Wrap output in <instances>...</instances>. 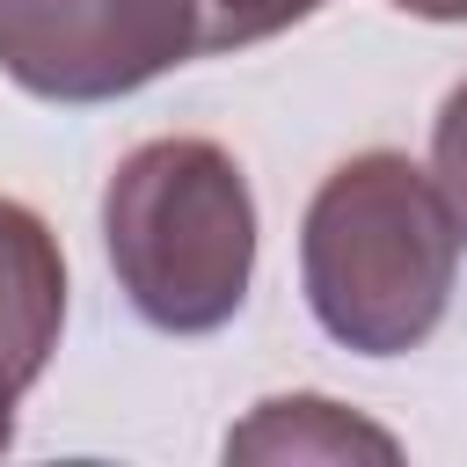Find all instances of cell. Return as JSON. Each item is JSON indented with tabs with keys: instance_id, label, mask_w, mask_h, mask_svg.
<instances>
[{
	"instance_id": "6da1fadb",
	"label": "cell",
	"mask_w": 467,
	"mask_h": 467,
	"mask_svg": "<svg viewBox=\"0 0 467 467\" xmlns=\"http://www.w3.org/2000/svg\"><path fill=\"white\" fill-rule=\"evenodd\" d=\"M460 226L394 146L350 153L321 175L299 219V292L328 343L358 358H401L438 336L460 277Z\"/></svg>"
},
{
	"instance_id": "7a4b0ae2",
	"label": "cell",
	"mask_w": 467,
	"mask_h": 467,
	"mask_svg": "<svg viewBox=\"0 0 467 467\" xmlns=\"http://www.w3.org/2000/svg\"><path fill=\"white\" fill-rule=\"evenodd\" d=\"M102 248L146 328H226L255 277V197L241 161L197 131L131 146L102 182Z\"/></svg>"
},
{
	"instance_id": "3957f363",
	"label": "cell",
	"mask_w": 467,
	"mask_h": 467,
	"mask_svg": "<svg viewBox=\"0 0 467 467\" xmlns=\"http://www.w3.org/2000/svg\"><path fill=\"white\" fill-rule=\"evenodd\" d=\"M204 58L197 0H0V73L58 109L117 102Z\"/></svg>"
},
{
	"instance_id": "277c9868",
	"label": "cell",
	"mask_w": 467,
	"mask_h": 467,
	"mask_svg": "<svg viewBox=\"0 0 467 467\" xmlns=\"http://www.w3.org/2000/svg\"><path fill=\"white\" fill-rule=\"evenodd\" d=\"M58 328H66L58 234L22 197H0V452L15 445V401L44 379Z\"/></svg>"
},
{
	"instance_id": "5b68a950",
	"label": "cell",
	"mask_w": 467,
	"mask_h": 467,
	"mask_svg": "<svg viewBox=\"0 0 467 467\" xmlns=\"http://www.w3.org/2000/svg\"><path fill=\"white\" fill-rule=\"evenodd\" d=\"M226 460H401V438L328 394H270L226 431Z\"/></svg>"
},
{
	"instance_id": "8992f818",
	"label": "cell",
	"mask_w": 467,
	"mask_h": 467,
	"mask_svg": "<svg viewBox=\"0 0 467 467\" xmlns=\"http://www.w3.org/2000/svg\"><path fill=\"white\" fill-rule=\"evenodd\" d=\"M197 7H204V51H241V44H263L292 22H306L328 0H197Z\"/></svg>"
},
{
	"instance_id": "52a82bcc",
	"label": "cell",
	"mask_w": 467,
	"mask_h": 467,
	"mask_svg": "<svg viewBox=\"0 0 467 467\" xmlns=\"http://www.w3.org/2000/svg\"><path fill=\"white\" fill-rule=\"evenodd\" d=\"M431 182H438L460 241H467V80H460V88L438 102V117H431Z\"/></svg>"
},
{
	"instance_id": "ba28073f",
	"label": "cell",
	"mask_w": 467,
	"mask_h": 467,
	"mask_svg": "<svg viewBox=\"0 0 467 467\" xmlns=\"http://www.w3.org/2000/svg\"><path fill=\"white\" fill-rule=\"evenodd\" d=\"M401 15H423V22H467V0H394Z\"/></svg>"
}]
</instances>
